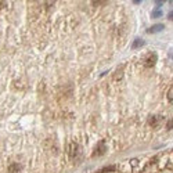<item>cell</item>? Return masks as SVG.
I'll list each match as a JSON object with an SVG mask.
<instances>
[{"label":"cell","instance_id":"8fae6325","mask_svg":"<svg viewBox=\"0 0 173 173\" xmlns=\"http://www.w3.org/2000/svg\"><path fill=\"white\" fill-rule=\"evenodd\" d=\"M172 92H173V86L170 85V89L168 90V100H169L170 104H172V101H173V93Z\"/></svg>","mask_w":173,"mask_h":173},{"label":"cell","instance_id":"52a82bcc","mask_svg":"<svg viewBox=\"0 0 173 173\" xmlns=\"http://www.w3.org/2000/svg\"><path fill=\"white\" fill-rule=\"evenodd\" d=\"M122 76H123V69L119 68V69L117 71V72L114 73V78H112V79H114L115 82H119V81H122Z\"/></svg>","mask_w":173,"mask_h":173},{"label":"cell","instance_id":"7a4b0ae2","mask_svg":"<svg viewBox=\"0 0 173 173\" xmlns=\"http://www.w3.org/2000/svg\"><path fill=\"white\" fill-rule=\"evenodd\" d=\"M79 154H81V150H79V145L76 143H71L68 145V157L71 159H78L79 158Z\"/></svg>","mask_w":173,"mask_h":173},{"label":"cell","instance_id":"3957f363","mask_svg":"<svg viewBox=\"0 0 173 173\" xmlns=\"http://www.w3.org/2000/svg\"><path fill=\"white\" fill-rule=\"evenodd\" d=\"M155 62H157V54L155 53H150L144 60V67L145 68H152L155 65Z\"/></svg>","mask_w":173,"mask_h":173},{"label":"cell","instance_id":"6da1fadb","mask_svg":"<svg viewBox=\"0 0 173 173\" xmlns=\"http://www.w3.org/2000/svg\"><path fill=\"white\" fill-rule=\"evenodd\" d=\"M139 163H140V161H137L136 158H133V159H129L128 162L121 163L118 168L123 173H137L139 172Z\"/></svg>","mask_w":173,"mask_h":173},{"label":"cell","instance_id":"5bb4252c","mask_svg":"<svg viewBox=\"0 0 173 173\" xmlns=\"http://www.w3.org/2000/svg\"><path fill=\"white\" fill-rule=\"evenodd\" d=\"M168 20H170V21L173 20V12H172V11H170V14H169V15H168Z\"/></svg>","mask_w":173,"mask_h":173},{"label":"cell","instance_id":"ba28073f","mask_svg":"<svg viewBox=\"0 0 173 173\" xmlns=\"http://www.w3.org/2000/svg\"><path fill=\"white\" fill-rule=\"evenodd\" d=\"M144 44H145V42L143 40V39H136L132 44V48H140V47H143Z\"/></svg>","mask_w":173,"mask_h":173},{"label":"cell","instance_id":"7c38bea8","mask_svg":"<svg viewBox=\"0 0 173 173\" xmlns=\"http://www.w3.org/2000/svg\"><path fill=\"white\" fill-rule=\"evenodd\" d=\"M161 15H162V11L161 10H158V8H155V10L152 11V15L151 17H152V18H158V17H161Z\"/></svg>","mask_w":173,"mask_h":173},{"label":"cell","instance_id":"30bf717a","mask_svg":"<svg viewBox=\"0 0 173 173\" xmlns=\"http://www.w3.org/2000/svg\"><path fill=\"white\" fill-rule=\"evenodd\" d=\"M117 170V168L115 166H107V168H103V169L100 170V173H107V172H115Z\"/></svg>","mask_w":173,"mask_h":173},{"label":"cell","instance_id":"4fadbf2b","mask_svg":"<svg viewBox=\"0 0 173 173\" xmlns=\"http://www.w3.org/2000/svg\"><path fill=\"white\" fill-rule=\"evenodd\" d=\"M172 123H173V121H172V118H170V121L168 122V129L169 130H172Z\"/></svg>","mask_w":173,"mask_h":173},{"label":"cell","instance_id":"9a60e30c","mask_svg":"<svg viewBox=\"0 0 173 173\" xmlns=\"http://www.w3.org/2000/svg\"><path fill=\"white\" fill-rule=\"evenodd\" d=\"M155 3H157V6L159 7V6H162V4L165 3V1H162V0H161V1H155Z\"/></svg>","mask_w":173,"mask_h":173},{"label":"cell","instance_id":"8992f818","mask_svg":"<svg viewBox=\"0 0 173 173\" xmlns=\"http://www.w3.org/2000/svg\"><path fill=\"white\" fill-rule=\"evenodd\" d=\"M163 29H165V25L157 24V25H154V26H151V28L147 29V33H157V32H161V31H163Z\"/></svg>","mask_w":173,"mask_h":173},{"label":"cell","instance_id":"5b68a950","mask_svg":"<svg viewBox=\"0 0 173 173\" xmlns=\"http://www.w3.org/2000/svg\"><path fill=\"white\" fill-rule=\"evenodd\" d=\"M159 122H161V117H159V115H151V117L148 118V125L151 126V128L158 126Z\"/></svg>","mask_w":173,"mask_h":173},{"label":"cell","instance_id":"9c48e42d","mask_svg":"<svg viewBox=\"0 0 173 173\" xmlns=\"http://www.w3.org/2000/svg\"><path fill=\"white\" fill-rule=\"evenodd\" d=\"M20 168L21 166L18 163H12V165L8 166V173H18L20 172Z\"/></svg>","mask_w":173,"mask_h":173},{"label":"cell","instance_id":"277c9868","mask_svg":"<svg viewBox=\"0 0 173 173\" xmlns=\"http://www.w3.org/2000/svg\"><path fill=\"white\" fill-rule=\"evenodd\" d=\"M105 151H107V147H105L104 143H98L96 150L93 151V157H101V155L105 154Z\"/></svg>","mask_w":173,"mask_h":173}]
</instances>
